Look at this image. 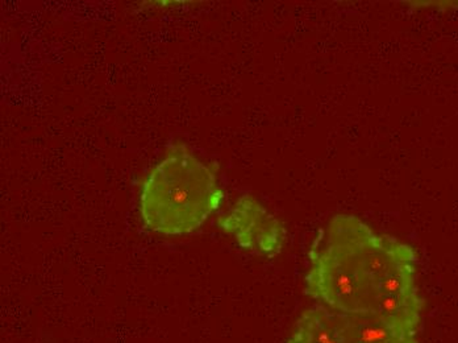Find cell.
<instances>
[{"mask_svg":"<svg viewBox=\"0 0 458 343\" xmlns=\"http://www.w3.org/2000/svg\"><path fill=\"white\" fill-rule=\"evenodd\" d=\"M343 321L349 343H419L418 336L391 328L374 314H343Z\"/></svg>","mask_w":458,"mask_h":343,"instance_id":"277c9868","label":"cell"},{"mask_svg":"<svg viewBox=\"0 0 458 343\" xmlns=\"http://www.w3.org/2000/svg\"><path fill=\"white\" fill-rule=\"evenodd\" d=\"M306 292L327 308L348 316L374 314L377 291L353 253L328 230H321L310 253Z\"/></svg>","mask_w":458,"mask_h":343,"instance_id":"7a4b0ae2","label":"cell"},{"mask_svg":"<svg viewBox=\"0 0 458 343\" xmlns=\"http://www.w3.org/2000/svg\"><path fill=\"white\" fill-rule=\"evenodd\" d=\"M222 198L211 171L189 153L177 152L158 164L145 181L140 209L153 231L186 236L207 221Z\"/></svg>","mask_w":458,"mask_h":343,"instance_id":"6da1fadb","label":"cell"},{"mask_svg":"<svg viewBox=\"0 0 458 343\" xmlns=\"http://www.w3.org/2000/svg\"><path fill=\"white\" fill-rule=\"evenodd\" d=\"M287 343H349L343 313L317 304L307 309Z\"/></svg>","mask_w":458,"mask_h":343,"instance_id":"3957f363","label":"cell"}]
</instances>
